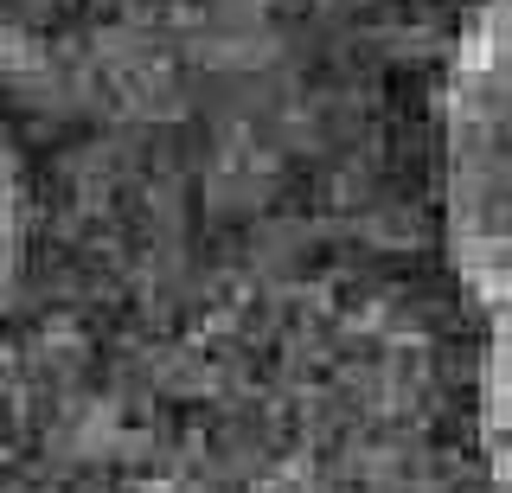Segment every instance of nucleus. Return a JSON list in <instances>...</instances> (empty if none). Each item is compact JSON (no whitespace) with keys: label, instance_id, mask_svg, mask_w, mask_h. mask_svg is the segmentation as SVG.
Wrapping results in <instances>:
<instances>
[{"label":"nucleus","instance_id":"nucleus-1","mask_svg":"<svg viewBox=\"0 0 512 493\" xmlns=\"http://www.w3.org/2000/svg\"><path fill=\"white\" fill-rule=\"evenodd\" d=\"M442 218L480 314V449L512 493V0H480L448 58Z\"/></svg>","mask_w":512,"mask_h":493},{"label":"nucleus","instance_id":"nucleus-2","mask_svg":"<svg viewBox=\"0 0 512 493\" xmlns=\"http://www.w3.org/2000/svg\"><path fill=\"white\" fill-rule=\"evenodd\" d=\"M26 237H32V180H26V154L13 148V135L0 129V301L13 295L26 269Z\"/></svg>","mask_w":512,"mask_h":493}]
</instances>
